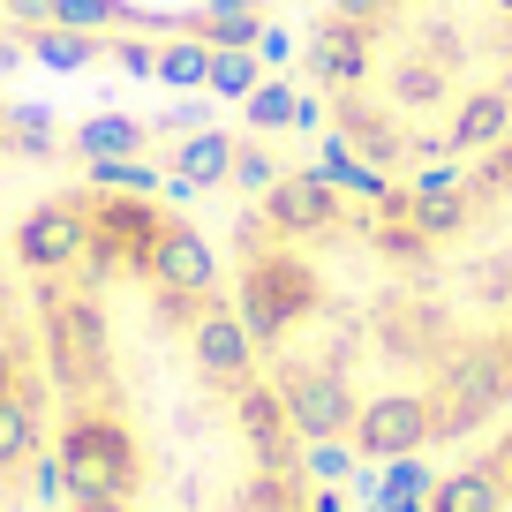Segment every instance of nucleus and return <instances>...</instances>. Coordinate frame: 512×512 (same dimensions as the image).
I'll return each instance as SVG.
<instances>
[{"label":"nucleus","mask_w":512,"mask_h":512,"mask_svg":"<svg viewBox=\"0 0 512 512\" xmlns=\"http://www.w3.org/2000/svg\"><path fill=\"white\" fill-rule=\"evenodd\" d=\"M53 460L68 475V497H128L144 482V452H136L128 422L106 407V392L68 407L61 437H53Z\"/></svg>","instance_id":"nucleus-2"},{"label":"nucleus","mask_w":512,"mask_h":512,"mask_svg":"<svg viewBox=\"0 0 512 512\" xmlns=\"http://www.w3.org/2000/svg\"><path fill=\"white\" fill-rule=\"evenodd\" d=\"M61 16H68V23H106L113 8H106V0H61Z\"/></svg>","instance_id":"nucleus-9"},{"label":"nucleus","mask_w":512,"mask_h":512,"mask_svg":"<svg viewBox=\"0 0 512 512\" xmlns=\"http://www.w3.org/2000/svg\"><path fill=\"white\" fill-rule=\"evenodd\" d=\"M16 16H61V0H8Z\"/></svg>","instance_id":"nucleus-11"},{"label":"nucleus","mask_w":512,"mask_h":512,"mask_svg":"<svg viewBox=\"0 0 512 512\" xmlns=\"http://www.w3.org/2000/svg\"><path fill=\"white\" fill-rule=\"evenodd\" d=\"M181 166H189V174H196V181H211V174H226V144H219V136H196V144H189V151H181Z\"/></svg>","instance_id":"nucleus-6"},{"label":"nucleus","mask_w":512,"mask_h":512,"mask_svg":"<svg viewBox=\"0 0 512 512\" xmlns=\"http://www.w3.org/2000/svg\"><path fill=\"white\" fill-rule=\"evenodd\" d=\"M83 151H91V159H121V151H136V128L128 121H91L83 128Z\"/></svg>","instance_id":"nucleus-5"},{"label":"nucleus","mask_w":512,"mask_h":512,"mask_svg":"<svg viewBox=\"0 0 512 512\" xmlns=\"http://www.w3.org/2000/svg\"><path fill=\"white\" fill-rule=\"evenodd\" d=\"M38 452H46V415H38L31 392H8V400H0V482L31 475Z\"/></svg>","instance_id":"nucleus-4"},{"label":"nucleus","mask_w":512,"mask_h":512,"mask_svg":"<svg viewBox=\"0 0 512 512\" xmlns=\"http://www.w3.org/2000/svg\"><path fill=\"white\" fill-rule=\"evenodd\" d=\"M38 53H46L53 68H76V61H83L91 46H83V38H38Z\"/></svg>","instance_id":"nucleus-8"},{"label":"nucleus","mask_w":512,"mask_h":512,"mask_svg":"<svg viewBox=\"0 0 512 512\" xmlns=\"http://www.w3.org/2000/svg\"><path fill=\"white\" fill-rule=\"evenodd\" d=\"M83 241H91V211H83V189L76 196H46V204H31L16 219V264L31 279H61L76 272Z\"/></svg>","instance_id":"nucleus-3"},{"label":"nucleus","mask_w":512,"mask_h":512,"mask_svg":"<svg viewBox=\"0 0 512 512\" xmlns=\"http://www.w3.org/2000/svg\"><path fill=\"white\" fill-rule=\"evenodd\" d=\"M166 76H174V83H196V53H166Z\"/></svg>","instance_id":"nucleus-10"},{"label":"nucleus","mask_w":512,"mask_h":512,"mask_svg":"<svg viewBox=\"0 0 512 512\" xmlns=\"http://www.w3.org/2000/svg\"><path fill=\"white\" fill-rule=\"evenodd\" d=\"M324 159L430 181L512 136V0H324L309 31Z\"/></svg>","instance_id":"nucleus-1"},{"label":"nucleus","mask_w":512,"mask_h":512,"mask_svg":"<svg viewBox=\"0 0 512 512\" xmlns=\"http://www.w3.org/2000/svg\"><path fill=\"white\" fill-rule=\"evenodd\" d=\"M8 392H23V347L0 332V400H8Z\"/></svg>","instance_id":"nucleus-7"}]
</instances>
